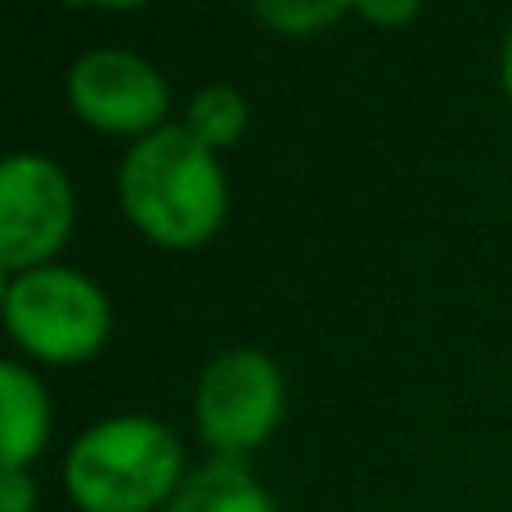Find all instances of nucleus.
Segmentation results:
<instances>
[{
    "mask_svg": "<svg viewBox=\"0 0 512 512\" xmlns=\"http://www.w3.org/2000/svg\"><path fill=\"white\" fill-rule=\"evenodd\" d=\"M122 212L149 243L171 252H194L221 230L230 212L221 158L180 126H158L131 144L117 171Z\"/></svg>",
    "mask_w": 512,
    "mask_h": 512,
    "instance_id": "f257e3e1",
    "label": "nucleus"
},
{
    "mask_svg": "<svg viewBox=\"0 0 512 512\" xmlns=\"http://www.w3.org/2000/svg\"><path fill=\"white\" fill-rule=\"evenodd\" d=\"M162 512H279V504L243 459H212L180 481Z\"/></svg>",
    "mask_w": 512,
    "mask_h": 512,
    "instance_id": "6e6552de",
    "label": "nucleus"
},
{
    "mask_svg": "<svg viewBox=\"0 0 512 512\" xmlns=\"http://www.w3.org/2000/svg\"><path fill=\"white\" fill-rule=\"evenodd\" d=\"M248 5L265 27H274V32L310 36V32L333 27L346 9H355V0H248Z\"/></svg>",
    "mask_w": 512,
    "mask_h": 512,
    "instance_id": "9d476101",
    "label": "nucleus"
},
{
    "mask_svg": "<svg viewBox=\"0 0 512 512\" xmlns=\"http://www.w3.org/2000/svg\"><path fill=\"white\" fill-rule=\"evenodd\" d=\"M9 283H14L9 270H0V315H5V301H9Z\"/></svg>",
    "mask_w": 512,
    "mask_h": 512,
    "instance_id": "2eb2a0df",
    "label": "nucleus"
},
{
    "mask_svg": "<svg viewBox=\"0 0 512 512\" xmlns=\"http://www.w3.org/2000/svg\"><path fill=\"white\" fill-rule=\"evenodd\" d=\"M50 445V396L41 378L0 360V468H32Z\"/></svg>",
    "mask_w": 512,
    "mask_h": 512,
    "instance_id": "0eeeda50",
    "label": "nucleus"
},
{
    "mask_svg": "<svg viewBox=\"0 0 512 512\" xmlns=\"http://www.w3.org/2000/svg\"><path fill=\"white\" fill-rule=\"evenodd\" d=\"M41 490H36L32 468H0V512H36Z\"/></svg>",
    "mask_w": 512,
    "mask_h": 512,
    "instance_id": "9b49d317",
    "label": "nucleus"
},
{
    "mask_svg": "<svg viewBox=\"0 0 512 512\" xmlns=\"http://www.w3.org/2000/svg\"><path fill=\"white\" fill-rule=\"evenodd\" d=\"M283 423V373L256 346L221 351L194 391V427L216 459L261 450Z\"/></svg>",
    "mask_w": 512,
    "mask_h": 512,
    "instance_id": "20e7f679",
    "label": "nucleus"
},
{
    "mask_svg": "<svg viewBox=\"0 0 512 512\" xmlns=\"http://www.w3.org/2000/svg\"><path fill=\"white\" fill-rule=\"evenodd\" d=\"M185 131L212 153H221L230 144H239L243 131H248V104H243V95L234 86H207L189 99Z\"/></svg>",
    "mask_w": 512,
    "mask_h": 512,
    "instance_id": "1a4fd4ad",
    "label": "nucleus"
},
{
    "mask_svg": "<svg viewBox=\"0 0 512 512\" xmlns=\"http://www.w3.org/2000/svg\"><path fill=\"white\" fill-rule=\"evenodd\" d=\"M418 5H423V0H355V9L378 27H405L409 18L418 14Z\"/></svg>",
    "mask_w": 512,
    "mask_h": 512,
    "instance_id": "f8f14e48",
    "label": "nucleus"
},
{
    "mask_svg": "<svg viewBox=\"0 0 512 512\" xmlns=\"http://www.w3.org/2000/svg\"><path fill=\"white\" fill-rule=\"evenodd\" d=\"M5 328L45 364H81L104 351L113 310L95 279L68 265H41L9 283Z\"/></svg>",
    "mask_w": 512,
    "mask_h": 512,
    "instance_id": "7ed1b4c3",
    "label": "nucleus"
},
{
    "mask_svg": "<svg viewBox=\"0 0 512 512\" xmlns=\"http://www.w3.org/2000/svg\"><path fill=\"white\" fill-rule=\"evenodd\" d=\"M68 104L104 135H153L167 126L171 90L149 59L131 50H90L68 72Z\"/></svg>",
    "mask_w": 512,
    "mask_h": 512,
    "instance_id": "423d86ee",
    "label": "nucleus"
},
{
    "mask_svg": "<svg viewBox=\"0 0 512 512\" xmlns=\"http://www.w3.org/2000/svg\"><path fill=\"white\" fill-rule=\"evenodd\" d=\"M77 198L59 162L41 153L0 158V270L27 274L68 243Z\"/></svg>",
    "mask_w": 512,
    "mask_h": 512,
    "instance_id": "39448f33",
    "label": "nucleus"
},
{
    "mask_svg": "<svg viewBox=\"0 0 512 512\" xmlns=\"http://www.w3.org/2000/svg\"><path fill=\"white\" fill-rule=\"evenodd\" d=\"M185 477L176 432L144 414L86 427L63 459V486L81 512H162Z\"/></svg>",
    "mask_w": 512,
    "mask_h": 512,
    "instance_id": "f03ea898",
    "label": "nucleus"
},
{
    "mask_svg": "<svg viewBox=\"0 0 512 512\" xmlns=\"http://www.w3.org/2000/svg\"><path fill=\"white\" fill-rule=\"evenodd\" d=\"M90 5H104V9H135V5H149V0H90Z\"/></svg>",
    "mask_w": 512,
    "mask_h": 512,
    "instance_id": "4468645a",
    "label": "nucleus"
},
{
    "mask_svg": "<svg viewBox=\"0 0 512 512\" xmlns=\"http://www.w3.org/2000/svg\"><path fill=\"white\" fill-rule=\"evenodd\" d=\"M499 72H504V90H508V99H512V32H508V41H504V63H499Z\"/></svg>",
    "mask_w": 512,
    "mask_h": 512,
    "instance_id": "ddd939ff",
    "label": "nucleus"
}]
</instances>
